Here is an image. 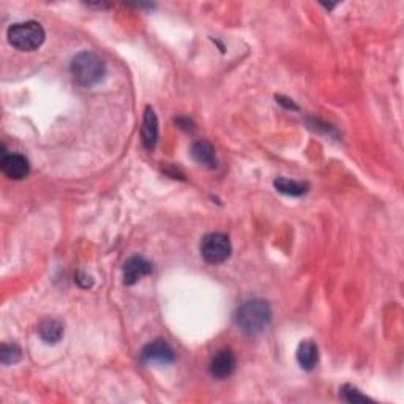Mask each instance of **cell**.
<instances>
[{"label":"cell","mask_w":404,"mask_h":404,"mask_svg":"<svg viewBox=\"0 0 404 404\" xmlns=\"http://www.w3.org/2000/svg\"><path fill=\"white\" fill-rule=\"evenodd\" d=\"M341 396H343V400L347 401V403H368L371 401L368 396H365L362 395V391H360L356 387H352V385L349 384H346L343 385V389H341Z\"/></svg>","instance_id":"cell-15"},{"label":"cell","mask_w":404,"mask_h":404,"mask_svg":"<svg viewBox=\"0 0 404 404\" xmlns=\"http://www.w3.org/2000/svg\"><path fill=\"white\" fill-rule=\"evenodd\" d=\"M70 73L74 83L81 87H93L106 74V65L98 54L92 51H84L74 55L70 64Z\"/></svg>","instance_id":"cell-2"},{"label":"cell","mask_w":404,"mask_h":404,"mask_svg":"<svg viewBox=\"0 0 404 404\" xmlns=\"http://www.w3.org/2000/svg\"><path fill=\"white\" fill-rule=\"evenodd\" d=\"M39 333L46 344H57L64 337V326L57 319H45L39 327Z\"/></svg>","instance_id":"cell-11"},{"label":"cell","mask_w":404,"mask_h":404,"mask_svg":"<svg viewBox=\"0 0 404 404\" xmlns=\"http://www.w3.org/2000/svg\"><path fill=\"white\" fill-rule=\"evenodd\" d=\"M191 155L199 165H204L207 167L216 166V153L214 146L207 141H197L191 148Z\"/></svg>","instance_id":"cell-12"},{"label":"cell","mask_w":404,"mask_h":404,"mask_svg":"<svg viewBox=\"0 0 404 404\" xmlns=\"http://www.w3.org/2000/svg\"><path fill=\"white\" fill-rule=\"evenodd\" d=\"M0 166L5 176L13 180L26 179L30 172L29 160L20 153H4Z\"/></svg>","instance_id":"cell-6"},{"label":"cell","mask_w":404,"mask_h":404,"mask_svg":"<svg viewBox=\"0 0 404 404\" xmlns=\"http://www.w3.org/2000/svg\"><path fill=\"white\" fill-rule=\"evenodd\" d=\"M76 283L81 286V288H90L92 278L89 275H85L84 272H78L76 273Z\"/></svg>","instance_id":"cell-16"},{"label":"cell","mask_w":404,"mask_h":404,"mask_svg":"<svg viewBox=\"0 0 404 404\" xmlns=\"http://www.w3.org/2000/svg\"><path fill=\"white\" fill-rule=\"evenodd\" d=\"M22 357V351L21 347L18 344H2L0 347V362L2 365H11V363H16L20 362Z\"/></svg>","instance_id":"cell-14"},{"label":"cell","mask_w":404,"mask_h":404,"mask_svg":"<svg viewBox=\"0 0 404 404\" xmlns=\"http://www.w3.org/2000/svg\"><path fill=\"white\" fill-rule=\"evenodd\" d=\"M141 357L146 363L169 365L176 360V354H174V349L165 340H155L142 349Z\"/></svg>","instance_id":"cell-5"},{"label":"cell","mask_w":404,"mask_h":404,"mask_svg":"<svg viewBox=\"0 0 404 404\" xmlns=\"http://www.w3.org/2000/svg\"><path fill=\"white\" fill-rule=\"evenodd\" d=\"M273 185H275L277 191L283 193V195H286V196L298 197V196L307 195V191H308L307 183L295 182V180H289V179H284V177H278L275 182H273Z\"/></svg>","instance_id":"cell-13"},{"label":"cell","mask_w":404,"mask_h":404,"mask_svg":"<svg viewBox=\"0 0 404 404\" xmlns=\"http://www.w3.org/2000/svg\"><path fill=\"white\" fill-rule=\"evenodd\" d=\"M141 136H142V146L146 147V151L152 152L153 148L157 147L160 128H158V117L151 106L146 108L144 123H142V128H141Z\"/></svg>","instance_id":"cell-9"},{"label":"cell","mask_w":404,"mask_h":404,"mask_svg":"<svg viewBox=\"0 0 404 404\" xmlns=\"http://www.w3.org/2000/svg\"><path fill=\"white\" fill-rule=\"evenodd\" d=\"M152 273V264L148 263L146 258L142 256H133L130 258L125 267H123V283L127 286H133L139 281L141 278H144Z\"/></svg>","instance_id":"cell-8"},{"label":"cell","mask_w":404,"mask_h":404,"mask_svg":"<svg viewBox=\"0 0 404 404\" xmlns=\"http://www.w3.org/2000/svg\"><path fill=\"white\" fill-rule=\"evenodd\" d=\"M235 366H237V360H235V356L231 351H220L216 352V356L212 358V362H210L209 366V371L212 377L215 379H228L229 376L234 375L235 371Z\"/></svg>","instance_id":"cell-7"},{"label":"cell","mask_w":404,"mask_h":404,"mask_svg":"<svg viewBox=\"0 0 404 404\" xmlns=\"http://www.w3.org/2000/svg\"><path fill=\"white\" fill-rule=\"evenodd\" d=\"M297 357V363L302 366L303 370L312 371L316 368V365L319 362V347L313 341H302L300 344L297 347L295 352Z\"/></svg>","instance_id":"cell-10"},{"label":"cell","mask_w":404,"mask_h":404,"mask_svg":"<svg viewBox=\"0 0 404 404\" xmlns=\"http://www.w3.org/2000/svg\"><path fill=\"white\" fill-rule=\"evenodd\" d=\"M8 41L10 45L16 48L18 51H35L43 43H45V29L41 27L40 22L36 21H26L16 22L8 29Z\"/></svg>","instance_id":"cell-3"},{"label":"cell","mask_w":404,"mask_h":404,"mask_svg":"<svg viewBox=\"0 0 404 404\" xmlns=\"http://www.w3.org/2000/svg\"><path fill=\"white\" fill-rule=\"evenodd\" d=\"M232 253L231 240L226 234L210 232L201 242V254L206 263L216 265L225 263Z\"/></svg>","instance_id":"cell-4"},{"label":"cell","mask_w":404,"mask_h":404,"mask_svg":"<svg viewBox=\"0 0 404 404\" xmlns=\"http://www.w3.org/2000/svg\"><path fill=\"white\" fill-rule=\"evenodd\" d=\"M235 326L246 335H259L269 327L272 321V309L263 298H250L235 309Z\"/></svg>","instance_id":"cell-1"}]
</instances>
